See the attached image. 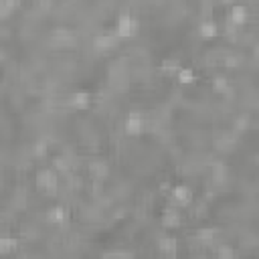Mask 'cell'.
<instances>
[{
	"label": "cell",
	"mask_w": 259,
	"mask_h": 259,
	"mask_svg": "<svg viewBox=\"0 0 259 259\" xmlns=\"http://www.w3.org/2000/svg\"><path fill=\"white\" fill-rule=\"evenodd\" d=\"M34 182H36V188L47 194L49 198H53L55 202H59V184H61V176L57 174L55 168L51 166H45L36 172L34 176Z\"/></svg>",
	"instance_id": "1"
},
{
	"label": "cell",
	"mask_w": 259,
	"mask_h": 259,
	"mask_svg": "<svg viewBox=\"0 0 259 259\" xmlns=\"http://www.w3.org/2000/svg\"><path fill=\"white\" fill-rule=\"evenodd\" d=\"M138 32H140V20H138L136 16H132V14L123 12V14H119V16L115 18L113 34H115L117 38L127 40V38L138 36Z\"/></svg>",
	"instance_id": "2"
},
{
	"label": "cell",
	"mask_w": 259,
	"mask_h": 259,
	"mask_svg": "<svg viewBox=\"0 0 259 259\" xmlns=\"http://www.w3.org/2000/svg\"><path fill=\"white\" fill-rule=\"evenodd\" d=\"M45 217H47V223H49L51 227H55V229H61V231H63V237H65V227L69 225V219H71L69 208H67L65 204H61V202H53V204L47 208ZM65 251H67V247H65Z\"/></svg>",
	"instance_id": "3"
},
{
	"label": "cell",
	"mask_w": 259,
	"mask_h": 259,
	"mask_svg": "<svg viewBox=\"0 0 259 259\" xmlns=\"http://www.w3.org/2000/svg\"><path fill=\"white\" fill-rule=\"evenodd\" d=\"M156 247H158L160 257L176 259V257L180 255V241H178V237H176L174 233H166V235H162V237L158 239Z\"/></svg>",
	"instance_id": "4"
},
{
	"label": "cell",
	"mask_w": 259,
	"mask_h": 259,
	"mask_svg": "<svg viewBox=\"0 0 259 259\" xmlns=\"http://www.w3.org/2000/svg\"><path fill=\"white\" fill-rule=\"evenodd\" d=\"M121 42H123V40H121V38H117V36L113 34V30H109V32H99V34H95V36H93V40H91L93 49H95V51H99V53L115 51Z\"/></svg>",
	"instance_id": "5"
},
{
	"label": "cell",
	"mask_w": 259,
	"mask_h": 259,
	"mask_svg": "<svg viewBox=\"0 0 259 259\" xmlns=\"http://www.w3.org/2000/svg\"><path fill=\"white\" fill-rule=\"evenodd\" d=\"M123 132L132 138H140L146 132V117L142 113H130L123 119Z\"/></svg>",
	"instance_id": "6"
},
{
	"label": "cell",
	"mask_w": 259,
	"mask_h": 259,
	"mask_svg": "<svg viewBox=\"0 0 259 259\" xmlns=\"http://www.w3.org/2000/svg\"><path fill=\"white\" fill-rule=\"evenodd\" d=\"M91 103H93L91 93L89 91H83V89L73 91L71 97H69V107L75 109V111H87L91 107Z\"/></svg>",
	"instance_id": "7"
},
{
	"label": "cell",
	"mask_w": 259,
	"mask_h": 259,
	"mask_svg": "<svg viewBox=\"0 0 259 259\" xmlns=\"http://www.w3.org/2000/svg\"><path fill=\"white\" fill-rule=\"evenodd\" d=\"M219 32H221V28H219V24H217L214 20H202V22L198 24V34H200V38H204V40L217 38Z\"/></svg>",
	"instance_id": "8"
},
{
	"label": "cell",
	"mask_w": 259,
	"mask_h": 259,
	"mask_svg": "<svg viewBox=\"0 0 259 259\" xmlns=\"http://www.w3.org/2000/svg\"><path fill=\"white\" fill-rule=\"evenodd\" d=\"M182 65H184V63H182V59H180V57H166V59H162L160 69H162V73H164V75L176 77V73H178V69H180Z\"/></svg>",
	"instance_id": "9"
},
{
	"label": "cell",
	"mask_w": 259,
	"mask_h": 259,
	"mask_svg": "<svg viewBox=\"0 0 259 259\" xmlns=\"http://www.w3.org/2000/svg\"><path fill=\"white\" fill-rule=\"evenodd\" d=\"M176 79H178L180 85H192V83H196L200 77H198V73H196L192 67L182 65V67L178 69V73H176Z\"/></svg>",
	"instance_id": "10"
},
{
	"label": "cell",
	"mask_w": 259,
	"mask_h": 259,
	"mask_svg": "<svg viewBox=\"0 0 259 259\" xmlns=\"http://www.w3.org/2000/svg\"><path fill=\"white\" fill-rule=\"evenodd\" d=\"M212 257H219V259H237V251L229 243H219V245H214Z\"/></svg>",
	"instance_id": "11"
}]
</instances>
